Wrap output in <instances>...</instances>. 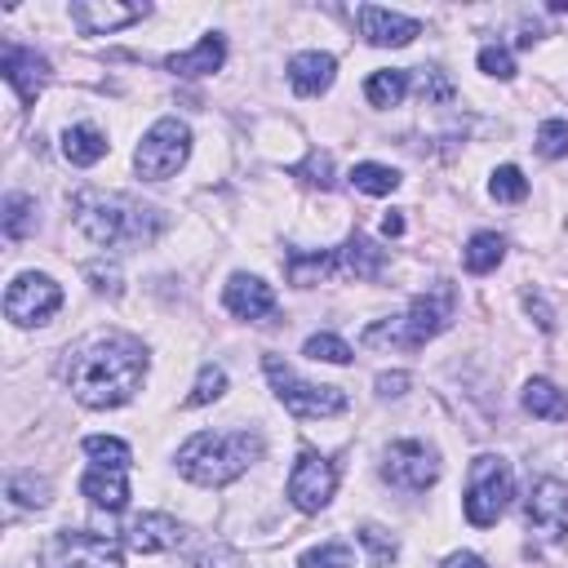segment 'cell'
<instances>
[{"label": "cell", "mask_w": 568, "mask_h": 568, "mask_svg": "<svg viewBox=\"0 0 568 568\" xmlns=\"http://www.w3.org/2000/svg\"><path fill=\"white\" fill-rule=\"evenodd\" d=\"M67 387L85 409H120L147 378V346L133 333L107 329L67 351Z\"/></svg>", "instance_id": "6da1fadb"}, {"label": "cell", "mask_w": 568, "mask_h": 568, "mask_svg": "<svg viewBox=\"0 0 568 568\" xmlns=\"http://www.w3.org/2000/svg\"><path fill=\"white\" fill-rule=\"evenodd\" d=\"M71 218L76 227L98 245V249H116V245H152L165 232V213L156 204H138L129 196H107V191H76L71 200Z\"/></svg>", "instance_id": "7a4b0ae2"}, {"label": "cell", "mask_w": 568, "mask_h": 568, "mask_svg": "<svg viewBox=\"0 0 568 568\" xmlns=\"http://www.w3.org/2000/svg\"><path fill=\"white\" fill-rule=\"evenodd\" d=\"M258 458H262L258 431H200L178 449V471L191 484L223 488V484L240 480Z\"/></svg>", "instance_id": "3957f363"}, {"label": "cell", "mask_w": 568, "mask_h": 568, "mask_svg": "<svg viewBox=\"0 0 568 568\" xmlns=\"http://www.w3.org/2000/svg\"><path fill=\"white\" fill-rule=\"evenodd\" d=\"M453 303H458L453 289H449V284H440V289H431V294H417V298L409 303L404 316H391V320L369 324V329L360 333V342H365V346L417 351V346L431 342L436 333L449 329V320H453Z\"/></svg>", "instance_id": "277c9868"}, {"label": "cell", "mask_w": 568, "mask_h": 568, "mask_svg": "<svg viewBox=\"0 0 568 568\" xmlns=\"http://www.w3.org/2000/svg\"><path fill=\"white\" fill-rule=\"evenodd\" d=\"M511 497H516V475H511V462L507 458H493V453H480L471 462V475H466V497H462V507H466V520L475 529H488L507 516L511 507Z\"/></svg>", "instance_id": "5b68a950"}, {"label": "cell", "mask_w": 568, "mask_h": 568, "mask_svg": "<svg viewBox=\"0 0 568 568\" xmlns=\"http://www.w3.org/2000/svg\"><path fill=\"white\" fill-rule=\"evenodd\" d=\"M187 156H191V129L178 116H165L142 133L138 152H133V169L147 182H165L187 165Z\"/></svg>", "instance_id": "8992f818"}, {"label": "cell", "mask_w": 568, "mask_h": 568, "mask_svg": "<svg viewBox=\"0 0 568 568\" xmlns=\"http://www.w3.org/2000/svg\"><path fill=\"white\" fill-rule=\"evenodd\" d=\"M262 369H267V378L275 387V400L289 409L294 417H338L346 409V395L338 387H316V382L298 378L289 365L280 360V355H267Z\"/></svg>", "instance_id": "52a82bcc"}, {"label": "cell", "mask_w": 568, "mask_h": 568, "mask_svg": "<svg viewBox=\"0 0 568 568\" xmlns=\"http://www.w3.org/2000/svg\"><path fill=\"white\" fill-rule=\"evenodd\" d=\"M40 568H125L120 546L103 533L62 529L40 546Z\"/></svg>", "instance_id": "ba28073f"}, {"label": "cell", "mask_w": 568, "mask_h": 568, "mask_svg": "<svg viewBox=\"0 0 568 568\" xmlns=\"http://www.w3.org/2000/svg\"><path fill=\"white\" fill-rule=\"evenodd\" d=\"M382 480L404 488V493H426L440 480V458H436V449H426L422 440H395L382 453Z\"/></svg>", "instance_id": "9c48e42d"}, {"label": "cell", "mask_w": 568, "mask_h": 568, "mask_svg": "<svg viewBox=\"0 0 568 568\" xmlns=\"http://www.w3.org/2000/svg\"><path fill=\"white\" fill-rule=\"evenodd\" d=\"M62 307V289L40 275V271H23L10 289H5V316L19 324V329H32V324H45L54 311Z\"/></svg>", "instance_id": "30bf717a"}, {"label": "cell", "mask_w": 568, "mask_h": 568, "mask_svg": "<svg viewBox=\"0 0 568 568\" xmlns=\"http://www.w3.org/2000/svg\"><path fill=\"white\" fill-rule=\"evenodd\" d=\"M333 493H338V466L316 449L298 453V462L289 471V502L298 511L316 516V511H324L333 502Z\"/></svg>", "instance_id": "8fae6325"}, {"label": "cell", "mask_w": 568, "mask_h": 568, "mask_svg": "<svg viewBox=\"0 0 568 568\" xmlns=\"http://www.w3.org/2000/svg\"><path fill=\"white\" fill-rule=\"evenodd\" d=\"M524 520H529V533L546 537V542H559L568 533V484L564 480H537L533 493H529V507H524Z\"/></svg>", "instance_id": "7c38bea8"}, {"label": "cell", "mask_w": 568, "mask_h": 568, "mask_svg": "<svg viewBox=\"0 0 568 568\" xmlns=\"http://www.w3.org/2000/svg\"><path fill=\"white\" fill-rule=\"evenodd\" d=\"M152 5L147 0H133V5H111V0H76L71 5V23H76L85 36H111L138 19H147Z\"/></svg>", "instance_id": "4fadbf2b"}, {"label": "cell", "mask_w": 568, "mask_h": 568, "mask_svg": "<svg viewBox=\"0 0 568 568\" xmlns=\"http://www.w3.org/2000/svg\"><path fill=\"white\" fill-rule=\"evenodd\" d=\"M355 19H360V36L378 49H404L422 36V23L417 19H404V14H391L382 5H360L355 10Z\"/></svg>", "instance_id": "5bb4252c"}, {"label": "cell", "mask_w": 568, "mask_h": 568, "mask_svg": "<svg viewBox=\"0 0 568 568\" xmlns=\"http://www.w3.org/2000/svg\"><path fill=\"white\" fill-rule=\"evenodd\" d=\"M0 71H5V81L14 85V94L23 103H36V94L49 81V58L27 49V45H5V54H0Z\"/></svg>", "instance_id": "9a60e30c"}, {"label": "cell", "mask_w": 568, "mask_h": 568, "mask_svg": "<svg viewBox=\"0 0 568 568\" xmlns=\"http://www.w3.org/2000/svg\"><path fill=\"white\" fill-rule=\"evenodd\" d=\"M223 303L236 320H267L275 316V294H271V284H262L258 275H245L236 271L227 280V289H223Z\"/></svg>", "instance_id": "2e32d148"}, {"label": "cell", "mask_w": 568, "mask_h": 568, "mask_svg": "<svg viewBox=\"0 0 568 568\" xmlns=\"http://www.w3.org/2000/svg\"><path fill=\"white\" fill-rule=\"evenodd\" d=\"M333 76H338L333 54L307 49V54H294V58H289V85H294V94H303V98H320V94L333 85Z\"/></svg>", "instance_id": "e0dca14e"}, {"label": "cell", "mask_w": 568, "mask_h": 568, "mask_svg": "<svg viewBox=\"0 0 568 568\" xmlns=\"http://www.w3.org/2000/svg\"><path fill=\"white\" fill-rule=\"evenodd\" d=\"M387 267V253L365 236V232H351L338 245V275H355V280H378Z\"/></svg>", "instance_id": "ac0fdd59"}, {"label": "cell", "mask_w": 568, "mask_h": 568, "mask_svg": "<svg viewBox=\"0 0 568 568\" xmlns=\"http://www.w3.org/2000/svg\"><path fill=\"white\" fill-rule=\"evenodd\" d=\"M178 537H182V529H178V520H169V516H138V520L129 524V533H125V542H129L138 555L174 551Z\"/></svg>", "instance_id": "d6986e66"}, {"label": "cell", "mask_w": 568, "mask_h": 568, "mask_svg": "<svg viewBox=\"0 0 568 568\" xmlns=\"http://www.w3.org/2000/svg\"><path fill=\"white\" fill-rule=\"evenodd\" d=\"M81 493L98 511H120L129 502V480H125V466H94L85 471L81 480Z\"/></svg>", "instance_id": "ffe728a7"}, {"label": "cell", "mask_w": 568, "mask_h": 568, "mask_svg": "<svg viewBox=\"0 0 568 568\" xmlns=\"http://www.w3.org/2000/svg\"><path fill=\"white\" fill-rule=\"evenodd\" d=\"M227 62V40L213 32V36H204L191 54H174L165 67L174 71V76H213V71H218Z\"/></svg>", "instance_id": "44dd1931"}, {"label": "cell", "mask_w": 568, "mask_h": 568, "mask_svg": "<svg viewBox=\"0 0 568 568\" xmlns=\"http://www.w3.org/2000/svg\"><path fill=\"white\" fill-rule=\"evenodd\" d=\"M107 133L98 129V125H71L67 133H62V156L76 165V169H90V165H98L103 156H107Z\"/></svg>", "instance_id": "7402d4cb"}, {"label": "cell", "mask_w": 568, "mask_h": 568, "mask_svg": "<svg viewBox=\"0 0 568 568\" xmlns=\"http://www.w3.org/2000/svg\"><path fill=\"white\" fill-rule=\"evenodd\" d=\"M284 275H289V284H298V289H311V284H324L338 275V249H320V253H289L284 258Z\"/></svg>", "instance_id": "603a6c76"}, {"label": "cell", "mask_w": 568, "mask_h": 568, "mask_svg": "<svg viewBox=\"0 0 568 568\" xmlns=\"http://www.w3.org/2000/svg\"><path fill=\"white\" fill-rule=\"evenodd\" d=\"M502 258H507V240L497 236V232H480V236H471L466 249H462V267H466L471 275L497 271V267H502Z\"/></svg>", "instance_id": "cb8c5ba5"}, {"label": "cell", "mask_w": 568, "mask_h": 568, "mask_svg": "<svg viewBox=\"0 0 568 568\" xmlns=\"http://www.w3.org/2000/svg\"><path fill=\"white\" fill-rule=\"evenodd\" d=\"M524 409L533 417H542V422H568V395L546 378H533L524 387Z\"/></svg>", "instance_id": "d4e9b609"}, {"label": "cell", "mask_w": 568, "mask_h": 568, "mask_svg": "<svg viewBox=\"0 0 568 568\" xmlns=\"http://www.w3.org/2000/svg\"><path fill=\"white\" fill-rule=\"evenodd\" d=\"M409 94V71L400 67H387V71H374V76L365 81V98L374 107H400Z\"/></svg>", "instance_id": "484cf974"}, {"label": "cell", "mask_w": 568, "mask_h": 568, "mask_svg": "<svg viewBox=\"0 0 568 568\" xmlns=\"http://www.w3.org/2000/svg\"><path fill=\"white\" fill-rule=\"evenodd\" d=\"M0 223H5V236L10 240H27L32 232H36V200L32 196H23V191H14L10 200H5V218H0Z\"/></svg>", "instance_id": "4316f807"}, {"label": "cell", "mask_w": 568, "mask_h": 568, "mask_svg": "<svg viewBox=\"0 0 568 568\" xmlns=\"http://www.w3.org/2000/svg\"><path fill=\"white\" fill-rule=\"evenodd\" d=\"M49 480L45 475H36V471H19V475H10V497L19 507H27V511H40V507H49Z\"/></svg>", "instance_id": "83f0119b"}, {"label": "cell", "mask_w": 568, "mask_h": 568, "mask_svg": "<svg viewBox=\"0 0 568 568\" xmlns=\"http://www.w3.org/2000/svg\"><path fill=\"white\" fill-rule=\"evenodd\" d=\"M351 187H355V191H365V196H391V191L400 187V174L387 169V165L365 161V165H355V169H351Z\"/></svg>", "instance_id": "f1b7e54d"}, {"label": "cell", "mask_w": 568, "mask_h": 568, "mask_svg": "<svg viewBox=\"0 0 568 568\" xmlns=\"http://www.w3.org/2000/svg\"><path fill=\"white\" fill-rule=\"evenodd\" d=\"M488 191H493V200H502V204H520V200L529 196V178H524L516 165H497Z\"/></svg>", "instance_id": "f546056e"}, {"label": "cell", "mask_w": 568, "mask_h": 568, "mask_svg": "<svg viewBox=\"0 0 568 568\" xmlns=\"http://www.w3.org/2000/svg\"><path fill=\"white\" fill-rule=\"evenodd\" d=\"M223 391H227V374H223L218 365H204L200 378H196V387H191V395H187V409H200V404L223 400Z\"/></svg>", "instance_id": "4dcf8cb0"}, {"label": "cell", "mask_w": 568, "mask_h": 568, "mask_svg": "<svg viewBox=\"0 0 568 568\" xmlns=\"http://www.w3.org/2000/svg\"><path fill=\"white\" fill-rule=\"evenodd\" d=\"M298 568H355V551L346 542H324L298 559Z\"/></svg>", "instance_id": "1f68e13d"}, {"label": "cell", "mask_w": 568, "mask_h": 568, "mask_svg": "<svg viewBox=\"0 0 568 568\" xmlns=\"http://www.w3.org/2000/svg\"><path fill=\"white\" fill-rule=\"evenodd\" d=\"M311 360H324V365H351V346L342 342V338H333V333H311L307 338V346H303Z\"/></svg>", "instance_id": "d6a6232c"}, {"label": "cell", "mask_w": 568, "mask_h": 568, "mask_svg": "<svg viewBox=\"0 0 568 568\" xmlns=\"http://www.w3.org/2000/svg\"><path fill=\"white\" fill-rule=\"evenodd\" d=\"M85 453H90L98 466H129V445L116 440V436H90V440H85Z\"/></svg>", "instance_id": "836d02e7"}, {"label": "cell", "mask_w": 568, "mask_h": 568, "mask_svg": "<svg viewBox=\"0 0 568 568\" xmlns=\"http://www.w3.org/2000/svg\"><path fill=\"white\" fill-rule=\"evenodd\" d=\"M537 152L546 161H564L568 156V120H542L537 129Z\"/></svg>", "instance_id": "e575fe53"}, {"label": "cell", "mask_w": 568, "mask_h": 568, "mask_svg": "<svg viewBox=\"0 0 568 568\" xmlns=\"http://www.w3.org/2000/svg\"><path fill=\"white\" fill-rule=\"evenodd\" d=\"M294 178H303L307 187H333V156L329 152H311L303 165L289 169Z\"/></svg>", "instance_id": "d590c367"}, {"label": "cell", "mask_w": 568, "mask_h": 568, "mask_svg": "<svg viewBox=\"0 0 568 568\" xmlns=\"http://www.w3.org/2000/svg\"><path fill=\"white\" fill-rule=\"evenodd\" d=\"M475 62H480L484 76H497V81H511V76H516V58H511L507 45H484Z\"/></svg>", "instance_id": "8d00e7d4"}, {"label": "cell", "mask_w": 568, "mask_h": 568, "mask_svg": "<svg viewBox=\"0 0 568 568\" xmlns=\"http://www.w3.org/2000/svg\"><path fill=\"white\" fill-rule=\"evenodd\" d=\"M360 542L374 551V559H378V564H391V559H395V551H400V546H395V537H387V533H382V529H374V524H365V529H360Z\"/></svg>", "instance_id": "74e56055"}, {"label": "cell", "mask_w": 568, "mask_h": 568, "mask_svg": "<svg viewBox=\"0 0 568 568\" xmlns=\"http://www.w3.org/2000/svg\"><path fill=\"white\" fill-rule=\"evenodd\" d=\"M85 275L94 280L98 294H120V271H116V262H90Z\"/></svg>", "instance_id": "f35d334b"}, {"label": "cell", "mask_w": 568, "mask_h": 568, "mask_svg": "<svg viewBox=\"0 0 568 568\" xmlns=\"http://www.w3.org/2000/svg\"><path fill=\"white\" fill-rule=\"evenodd\" d=\"M422 98L426 103H449L453 98V85L445 81V71H436V67L426 71V76H422Z\"/></svg>", "instance_id": "ab89813d"}, {"label": "cell", "mask_w": 568, "mask_h": 568, "mask_svg": "<svg viewBox=\"0 0 568 568\" xmlns=\"http://www.w3.org/2000/svg\"><path fill=\"white\" fill-rule=\"evenodd\" d=\"M404 387H409V374H382V378H378V395H382V400L404 395Z\"/></svg>", "instance_id": "60d3db41"}, {"label": "cell", "mask_w": 568, "mask_h": 568, "mask_svg": "<svg viewBox=\"0 0 568 568\" xmlns=\"http://www.w3.org/2000/svg\"><path fill=\"white\" fill-rule=\"evenodd\" d=\"M440 568H488V564H484L480 555H471V551H453V555L440 564Z\"/></svg>", "instance_id": "b9f144b4"}, {"label": "cell", "mask_w": 568, "mask_h": 568, "mask_svg": "<svg viewBox=\"0 0 568 568\" xmlns=\"http://www.w3.org/2000/svg\"><path fill=\"white\" fill-rule=\"evenodd\" d=\"M524 303H529V311H537V316H542V320H537V324H542V329H546V333H551V329H555V320H551V311H546V303H542V298H537V294H529V298H524Z\"/></svg>", "instance_id": "7bdbcfd3"}, {"label": "cell", "mask_w": 568, "mask_h": 568, "mask_svg": "<svg viewBox=\"0 0 568 568\" xmlns=\"http://www.w3.org/2000/svg\"><path fill=\"white\" fill-rule=\"evenodd\" d=\"M382 232H387V236H404V218H400V213H387V218H382Z\"/></svg>", "instance_id": "ee69618b"}]
</instances>
